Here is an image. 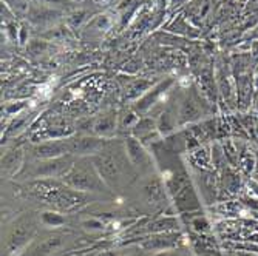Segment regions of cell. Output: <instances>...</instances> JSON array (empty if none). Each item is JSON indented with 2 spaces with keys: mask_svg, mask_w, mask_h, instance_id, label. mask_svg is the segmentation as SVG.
Wrapping results in <instances>:
<instances>
[{
  "mask_svg": "<svg viewBox=\"0 0 258 256\" xmlns=\"http://www.w3.org/2000/svg\"><path fill=\"white\" fill-rule=\"evenodd\" d=\"M198 118V108L197 105L189 101V99H185L182 101L181 107H179V113H178V122L179 124H185V122H190L194 119Z\"/></svg>",
  "mask_w": 258,
  "mask_h": 256,
  "instance_id": "11",
  "label": "cell"
},
{
  "mask_svg": "<svg viewBox=\"0 0 258 256\" xmlns=\"http://www.w3.org/2000/svg\"><path fill=\"white\" fill-rule=\"evenodd\" d=\"M75 165V162L72 157L68 156H60L56 159H48L43 160L37 165L36 168V176L46 178V179H53V178H63L72 167Z\"/></svg>",
  "mask_w": 258,
  "mask_h": 256,
  "instance_id": "5",
  "label": "cell"
},
{
  "mask_svg": "<svg viewBox=\"0 0 258 256\" xmlns=\"http://www.w3.org/2000/svg\"><path fill=\"white\" fill-rule=\"evenodd\" d=\"M125 151L130 159V162L136 167H144L149 160V154L144 150V147L141 145V142L135 137H128L125 142Z\"/></svg>",
  "mask_w": 258,
  "mask_h": 256,
  "instance_id": "8",
  "label": "cell"
},
{
  "mask_svg": "<svg viewBox=\"0 0 258 256\" xmlns=\"http://www.w3.org/2000/svg\"><path fill=\"white\" fill-rule=\"evenodd\" d=\"M149 82L147 80H138L132 88H130V91H128V98H136L139 93H143L144 90H147L149 88Z\"/></svg>",
  "mask_w": 258,
  "mask_h": 256,
  "instance_id": "18",
  "label": "cell"
},
{
  "mask_svg": "<svg viewBox=\"0 0 258 256\" xmlns=\"http://www.w3.org/2000/svg\"><path fill=\"white\" fill-rule=\"evenodd\" d=\"M56 16H59V13L57 11H53V10H46V8H40V11L37 10V11H34L33 14H31V17H33V20L34 22H48V20H53V19H56Z\"/></svg>",
  "mask_w": 258,
  "mask_h": 256,
  "instance_id": "15",
  "label": "cell"
},
{
  "mask_svg": "<svg viewBox=\"0 0 258 256\" xmlns=\"http://www.w3.org/2000/svg\"><path fill=\"white\" fill-rule=\"evenodd\" d=\"M93 133L99 137H110L116 131V116H101L95 122H93Z\"/></svg>",
  "mask_w": 258,
  "mask_h": 256,
  "instance_id": "9",
  "label": "cell"
},
{
  "mask_svg": "<svg viewBox=\"0 0 258 256\" xmlns=\"http://www.w3.org/2000/svg\"><path fill=\"white\" fill-rule=\"evenodd\" d=\"M153 130H155V121L150 119V118H146V119L138 121V124L133 127L135 136H139V137H146V136L150 134Z\"/></svg>",
  "mask_w": 258,
  "mask_h": 256,
  "instance_id": "14",
  "label": "cell"
},
{
  "mask_svg": "<svg viewBox=\"0 0 258 256\" xmlns=\"http://www.w3.org/2000/svg\"><path fill=\"white\" fill-rule=\"evenodd\" d=\"M152 256H179V254L176 251H172V250H161V251L153 253Z\"/></svg>",
  "mask_w": 258,
  "mask_h": 256,
  "instance_id": "20",
  "label": "cell"
},
{
  "mask_svg": "<svg viewBox=\"0 0 258 256\" xmlns=\"http://www.w3.org/2000/svg\"><path fill=\"white\" fill-rule=\"evenodd\" d=\"M33 153L37 159L48 160V159L65 156V153H68V148H67L65 141H48V142H42L36 145L33 148Z\"/></svg>",
  "mask_w": 258,
  "mask_h": 256,
  "instance_id": "6",
  "label": "cell"
},
{
  "mask_svg": "<svg viewBox=\"0 0 258 256\" xmlns=\"http://www.w3.org/2000/svg\"><path fill=\"white\" fill-rule=\"evenodd\" d=\"M42 221H43V224L53 225V227L62 225L65 222V219L60 215H57V213H43L42 215Z\"/></svg>",
  "mask_w": 258,
  "mask_h": 256,
  "instance_id": "17",
  "label": "cell"
},
{
  "mask_svg": "<svg viewBox=\"0 0 258 256\" xmlns=\"http://www.w3.org/2000/svg\"><path fill=\"white\" fill-rule=\"evenodd\" d=\"M68 154H76L81 157L96 156L104 150V141L99 136H79L67 139Z\"/></svg>",
  "mask_w": 258,
  "mask_h": 256,
  "instance_id": "3",
  "label": "cell"
},
{
  "mask_svg": "<svg viewBox=\"0 0 258 256\" xmlns=\"http://www.w3.org/2000/svg\"><path fill=\"white\" fill-rule=\"evenodd\" d=\"M93 164L96 165L101 178L104 179V182L108 184H114L121 178V165H119V160L116 159L113 154L107 153V151H101L99 154L93 156L91 157Z\"/></svg>",
  "mask_w": 258,
  "mask_h": 256,
  "instance_id": "4",
  "label": "cell"
},
{
  "mask_svg": "<svg viewBox=\"0 0 258 256\" xmlns=\"http://www.w3.org/2000/svg\"><path fill=\"white\" fill-rule=\"evenodd\" d=\"M43 5H54V7H63V5H72L73 0H40Z\"/></svg>",
  "mask_w": 258,
  "mask_h": 256,
  "instance_id": "19",
  "label": "cell"
},
{
  "mask_svg": "<svg viewBox=\"0 0 258 256\" xmlns=\"http://www.w3.org/2000/svg\"><path fill=\"white\" fill-rule=\"evenodd\" d=\"M20 162V151H11L10 154H7L2 160L4 164V170H14L17 167V164Z\"/></svg>",
  "mask_w": 258,
  "mask_h": 256,
  "instance_id": "16",
  "label": "cell"
},
{
  "mask_svg": "<svg viewBox=\"0 0 258 256\" xmlns=\"http://www.w3.org/2000/svg\"><path fill=\"white\" fill-rule=\"evenodd\" d=\"M128 256H139V254H128Z\"/></svg>",
  "mask_w": 258,
  "mask_h": 256,
  "instance_id": "21",
  "label": "cell"
},
{
  "mask_svg": "<svg viewBox=\"0 0 258 256\" xmlns=\"http://www.w3.org/2000/svg\"><path fill=\"white\" fill-rule=\"evenodd\" d=\"M36 233V221L30 215L20 216L10 228L5 239V251L13 254L25 247Z\"/></svg>",
  "mask_w": 258,
  "mask_h": 256,
  "instance_id": "2",
  "label": "cell"
},
{
  "mask_svg": "<svg viewBox=\"0 0 258 256\" xmlns=\"http://www.w3.org/2000/svg\"><path fill=\"white\" fill-rule=\"evenodd\" d=\"M175 245H176V242L172 241V239H169V238H164V239H150L146 244H143L144 248L152 250V251H155V250H158V251H161V250H172Z\"/></svg>",
  "mask_w": 258,
  "mask_h": 256,
  "instance_id": "13",
  "label": "cell"
},
{
  "mask_svg": "<svg viewBox=\"0 0 258 256\" xmlns=\"http://www.w3.org/2000/svg\"><path fill=\"white\" fill-rule=\"evenodd\" d=\"M63 184L72 187L78 192H107V184L101 178L96 165L93 164V160L82 157L79 162H75V165L72 167L63 178Z\"/></svg>",
  "mask_w": 258,
  "mask_h": 256,
  "instance_id": "1",
  "label": "cell"
},
{
  "mask_svg": "<svg viewBox=\"0 0 258 256\" xmlns=\"http://www.w3.org/2000/svg\"><path fill=\"white\" fill-rule=\"evenodd\" d=\"M63 235L60 233H53L50 236L43 238L39 244L34 245L31 250V256H50L56 250H59L63 244Z\"/></svg>",
  "mask_w": 258,
  "mask_h": 256,
  "instance_id": "7",
  "label": "cell"
},
{
  "mask_svg": "<svg viewBox=\"0 0 258 256\" xmlns=\"http://www.w3.org/2000/svg\"><path fill=\"white\" fill-rule=\"evenodd\" d=\"M143 193L146 199L152 204H161L164 199V189L162 184L156 178H150L144 185H143Z\"/></svg>",
  "mask_w": 258,
  "mask_h": 256,
  "instance_id": "10",
  "label": "cell"
},
{
  "mask_svg": "<svg viewBox=\"0 0 258 256\" xmlns=\"http://www.w3.org/2000/svg\"><path fill=\"white\" fill-rule=\"evenodd\" d=\"M170 83H172V80H167L166 83H161L159 87H156V88L150 93V95H147L143 101H141V102L136 105V108H138L139 111H146V110H149V108L156 102V99L159 98L161 93H162L164 90H166Z\"/></svg>",
  "mask_w": 258,
  "mask_h": 256,
  "instance_id": "12",
  "label": "cell"
}]
</instances>
